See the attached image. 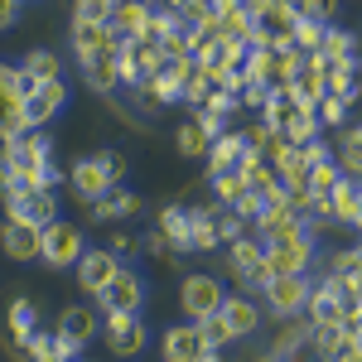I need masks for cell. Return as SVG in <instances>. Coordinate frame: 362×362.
<instances>
[{"label": "cell", "instance_id": "7bdbcfd3", "mask_svg": "<svg viewBox=\"0 0 362 362\" xmlns=\"http://www.w3.org/2000/svg\"><path fill=\"white\" fill-rule=\"evenodd\" d=\"M334 362H362V343H358V334H348L343 343H338Z\"/></svg>", "mask_w": 362, "mask_h": 362}, {"label": "cell", "instance_id": "60d3db41", "mask_svg": "<svg viewBox=\"0 0 362 362\" xmlns=\"http://www.w3.org/2000/svg\"><path fill=\"white\" fill-rule=\"evenodd\" d=\"M136 97L150 107V112H160V107H169V97H165V87L155 83V78H140L136 83Z\"/></svg>", "mask_w": 362, "mask_h": 362}, {"label": "cell", "instance_id": "603a6c76", "mask_svg": "<svg viewBox=\"0 0 362 362\" xmlns=\"http://www.w3.org/2000/svg\"><path fill=\"white\" fill-rule=\"evenodd\" d=\"M5 329H10V338L25 348L29 338L39 334V309L29 305V300H10V314H5Z\"/></svg>", "mask_w": 362, "mask_h": 362}, {"label": "cell", "instance_id": "d6986e66", "mask_svg": "<svg viewBox=\"0 0 362 362\" xmlns=\"http://www.w3.org/2000/svg\"><path fill=\"white\" fill-rule=\"evenodd\" d=\"M218 319L227 324V334H232V338L251 334V329L261 324V314H256V305H251V300H242V295H223V305H218Z\"/></svg>", "mask_w": 362, "mask_h": 362}, {"label": "cell", "instance_id": "5b68a950", "mask_svg": "<svg viewBox=\"0 0 362 362\" xmlns=\"http://www.w3.org/2000/svg\"><path fill=\"white\" fill-rule=\"evenodd\" d=\"M140 305H145V285H140L136 271L121 266L112 276V285L102 290V309H107V314H140Z\"/></svg>", "mask_w": 362, "mask_h": 362}, {"label": "cell", "instance_id": "d4e9b609", "mask_svg": "<svg viewBox=\"0 0 362 362\" xmlns=\"http://www.w3.org/2000/svg\"><path fill=\"white\" fill-rule=\"evenodd\" d=\"M285 92H290L300 107H314V102L324 97V87H319V68H314V63L305 58V63L295 68V78H290V87H285Z\"/></svg>", "mask_w": 362, "mask_h": 362}, {"label": "cell", "instance_id": "1f68e13d", "mask_svg": "<svg viewBox=\"0 0 362 362\" xmlns=\"http://www.w3.org/2000/svg\"><path fill=\"white\" fill-rule=\"evenodd\" d=\"M155 232L165 237L169 247H179V251H184V232H189V213H184V208H165V213H160V227H155Z\"/></svg>", "mask_w": 362, "mask_h": 362}, {"label": "cell", "instance_id": "b9f144b4", "mask_svg": "<svg viewBox=\"0 0 362 362\" xmlns=\"http://www.w3.org/2000/svg\"><path fill=\"white\" fill-rule=\"evenodd\" d=\"M97 165L107 169V179H126V155H121V150H102V155H97Z\"/></svg>", "mask_w": 362, "mask_h": 362}, {"label": "cell", "instance_id": "277c9868", "mask_svg": "<svg viewBox=\"0 0 362 362\" xmlns=\"http://www.w3.org/2000/svg\"><path fill=\"white\" fill-rule=\"evenodd\" d=\"M63 97H68V87H63V78H54V83H34V92H29L25 102H20V116H25V131H39L49 116L63 107Z\"/></svg>", "mask_w": 362, "mask_h": 362}, {"label": "cell", "instance_id": "8992f818", "mask_svg": "<svg viewBox=\"0 0 362 362\" xmlns=\"http://www.w3.org/2000/svg\"><path fill=\"white\" fill-rule=\"evenodd\" d=\"M227 251H232V271L242 280H251V285H266L271 280V266H266V247L251 237V232H242L237 242H227Z\"/></svg>", "mask_w": 362, "mask_h": 362}, {"label": "cell", "instance_id": "9c48e42d", "mask_svg": "<svg viewBox=\"0 0 362 362\" xmlns=\"http://www.w3.org/2000/svg\"><path fill=\"white\" fill-rule=\"evenodd\" d=\"M261 290H266V305L276 309V314H300L305 300H309V280L305 276H271Z\"/></svg>", "mask_w": 362, "mask_h": 362}, {"label": "cell", "instance_id": "484cf974", "mask_svg": "<svg viewBox=\"0 0 362 362\" xmlns=\"http://www.w3.org/2000/svg\"><path fill=\"white\" fill-rule=\"evenodd\" d=\"M208 145H213V136H208L198 121H184V126L174 131V150H179L184 160H208Z\"/></svg>", "mask_w": 362, "mask_h": 362}, {"label": "cell", "instance_id": "c3c4849f", "mask_svg": "<svg viewBox=\"0 0 362 362\" xmlns=\"http://www.w3.org/2000/svg\"><path fill=\"white\" fill-rule=\"evenodd\" d=\"M184 5H189V0H169V15H179V10H184Z\"/></svg>", "mask_w": 362, "mask_h": 362}, {"label": "cell", "instance_id": "cb8c5ba5", "mask_svg": "<svg viewBox=\"0 0 362 362\" xmlns=\"http://www.w3.org/2000/svg\"><path fill=\"white\" fill-rule=\"evenodd\" d=\"M309 324H338V295H334V285L324 280V285H309Z\"/></svg>", "mask_w": 362, "mask_h": 362}, {"label": "cell", "instance_id": "4dcf8cb0", "mask_svg": "<svg viewBox=\"0 0 362 362\" xmlns=\"http://www.w3.org/2000/svg\"><path fill=\"white\" fill-rule=\"evenodd\" d=\"M338 179H343V169L334 160H324V165H309V194L314 198H329L338 189Z\"/></svg>", "mask_w": 362, "mask_h": 362}, {"label": "cell", "instance_id": "f1b7e54d", "mask_svg": "<svg viewBox=\"0 0 362 362\" xmlns=\"http://www.w3.org/2000/svg\"><path fill=\"white\" fill-rule=\"evenodd\" d=\"M348 334H362V329H343V324H309V338H314V353L324 362H334V353H338V343Z\"/></svg>", "mask_w": 362, "mask_h": 362}, {"label": "cell", "instance_id": "7a4b0ae2", "mask_svg": "<svg viewBox=\"0 0 362 362\" xmlns=\"http://www.w3.org/2000/svg\"><path fill=\"white\" fill-rule=\"evenodd\" d=\"M78 256H83V232H78V223H63V218H54V223L39 227V261H49V266H78Z\"/></svg>", "mask_w": 362, "mask_h": 362}, {"label": "cell", "instance_id": "8fae6325", "mask_svg": "<svg viewBox=\"0 0 362 362\" xmlns=\"http://www.w3.org/2000/svg\"><path fill=\"white\" fill-rule=\"evenodd\" d=\"M63 343H73V348H87L92 338H97V309L87 305H68L58 314V329H54Z\"/></svg>", "mask_w": 362, "mask_h": 362}, {"label": "cell", "instance_id": "836d02e7", "mask_svg": "<svg viewBox=\"0 0 362 362\" xmlns=\"http://www.w3.org/2000/svg\"><path fill=\"white\" fill-rule=\"evenodd\" d=\"M213 194H218L223 208H237L242 194H247V184H242V174H237V169H227V174H213Z\"/></svg>", "mask_w": 362, "mask_h": 362}, {"label": "cell", "instance_id": "2e32d148", "mask_svg": "<svg viewBox=\"0 0 362 362\" xmlns=\"http://www.w3.org/2000/svg\"><path fill=\"white\" fill-rule=\"evenodd\" d=\"M324 208H329V218H338V223H348V227H358L362 218V194H358V179H338V189L329 198H324Z\"/></svg>", "mask_w": 362, "mask_h": 362}, {"label": "cell", "instance_id": "ac0fdd59", "mask_svg": "<svg viewBox=\"0 0 362 362\" xmlns=\"http://www.w3.org/2000/svg\"><path fill=\"white\" fill-rule=\"evenodd\" d=\"M10 218L15 223H34V227L54 223V189H25V198L10 208Z\"/></svg>", "mask_w": 362, "mask_h": 362}, {"label": "cell", "instance_id": "83f0119b", "mask_svg": "<svg viewBox=\"0 0 362 362\" xmlns=\"http://www.w3.org/2000/svg\"><path fill=\"white\" fill-rule=\"evenodd\" d=\"M140 208L136 194H126V189H107V194L92 203V218H131Z\"/></svg>", "mask_w": 362, "mask_h": 362}, {"label": "cell", "instance_id": "681fc988", "mask_svg": "<svg viewBox=\"0 0 362 362\" xmlns=\"http://www.w3.org/2000/svg\"><path fill=\"white\" fill-rule=\"evenodd\" d=\"M271 5H285V10H300V0H271Z\"/></svg>", "mask_w": 362, "mask_h": 362}, {"label": "cell", "instance_id": "9a60e30c", "mask_svg": "<svg viewBox=\"0 0 362 362\" xmlns=\"http://www.w3.org/2000/svg\"><path fill=\"white\" fill-rule=\"evenodd\" d=\"M247 140H242V131H223V136H213V145H208V165H213V174H227V169H242L247 165Z\"/></svg>", "mask_w": 362, "mask_h": 362}, {"label": "cell", "instance_id": "8d00e7d4", "mask_svg": "<svg viewBox=\"0 0 362 362\" xmlns=\"http://www.w3.org/2000/svg\"><path fill=\"white\" fill-rule=\"evenodd\" d=\"M300 20H314V25H334L338 15V0H300V10H295Z\"/></svg>", "mask_w": 362, "mask_h": 362}, {"label": "cell", "instance_id": "30bf717a", "mask_svg": "<svg viewBox=\"0 0 362 362\" xmlns=\"http://www.w3.org/2000/svg\"><path fill=\"white\" fill-rule=\"evenodd\" d=\"M116 271H121V261H116L107 247L83 251V256H78V285H83V290H92V295H102V290L112 285Z\"/></svg>", "mask_w": 362, "mask_h": 362}, {"label": "cell", "instance_id": "e575fe53", "mask_svg": "<svg viewBox=\"0 0 362 362\" xmlns=\"http://www.w3.org/2000/svg\"><path fill=\"white\" fill-rule=\"evenodd\" d=\"M324 29L329 25H314V20H295V39H290V49H300L305 58L319 54V39H324Z\"/></svg>", "mask_w": 362, "mask_h": 362}, {"label": "cell", "instance_id": "6da1fadb", "mask_svg": "<svg viewBox=\"0 0 362 362\" xmlns=\"http://www.w3.org/2000/svg\"><path fill=\"white\" fill-rule=\"evenodd\" d=\"M261 247H266L271 276H305L309 266H314V237H309L305 223H295V227H285V232H276V237H266Z\"/></svg>", "mask_w": 362, "mask_h": 362}, {"label": "cell", "instance_id": "f546056e", "mask_svg": "<svg viewBox=\"0 0 362 362\" xmlns=\"http://www.w3.org/2000/svg\"><path fill=\"white\" fill-rule=\"evenodd\" d=\"M309 116H314V126H319V131L348 126V102H338V97H319V102L309 107Z\"/></svg>", "mask_w": 362, "mask_h": 362}, {"label": "cell", "instance_id": "52a82bcc", "mask_svg": "<svg viewBox=\"0 0 362 362\" xmlns=\"http://www.w3.org/2000/svg\"><path fill=\"white\" fill-rule=\"evenodd\" d=\"M102 334H107V348H112L116 358H136L140 348H145V324H140V314H107Z\"/></svg>", "mask_w": 362, "mask_h": 362}, {"label": "cell", "instance_id": "f6af8a7d", "mask_svg": "<svg viewBox=\"0 0 362 362\" xmlns=\"http://www.w3.org/2000/svg\"><path fill=\"white\" fill-rule=\"evenodd\" d=\"M107 251H112L116 261H121V256H126V251H136V242H131V237H126V232H116L112 242H107Z\"/></svg>", "mask_w": 362, "mask_h": 362}, {"label": "cell", "instance_id": "d590c367", "mask_svg": "<svg viewBox=\"0 0 362 362\" xmlns=\"http://www.w3.org/2000/svg\"><path fill=\"white\" fill-rule=\"evenodd\" d=\"M0 92H5V97H20V102H25L29 92H34V83H29V78L20 73V68H10V63H0Z\"/></svg>", "mask_w": 362, "mask_h": 362}, {"label": "cell", "instance_id": "ffe728a7", "mask_svg": "<svg viewBox=\"0 0 362 362\" xmlns=\"http://www.w3.org/2000/svg\"><path fill=\"white\" fill-rule=\"evenodd\" d=\"M184 213H189L184 251H218V227H213V208H184Z\"/></svg>", "mask_w": 362, "mask_h": 362}, {"label": "cell", "instance_id": "7dc6e473", "mask_svg": "<svg viewBox=\"0 0 362 362\" xmlns=\"http://www.w3.org/2000/svg\"><path fill=\"white\" fill-rule=\"evenodd\" d=\"M305 338H309V324H305V329H285V338H280V348H300Z\"/></svg>", "mask_w": 362, "mask_h": 362}, {"label": "cell", "instance_id": "ab89813d", "mask_svg": "<svg viewBox=\"0 0 362 362\" xmlns=\"http://www.w3.org/2000/svg\"><path fill=\"white\" fill-rule=\"evenodd\" d=\"M358 276H362V256H358L353 247H348L343 256H338V266H334V280H348V285H362Z\"/></svg>", "mask_w": 362, "mask_h": 362}, {"label": "cell", "instance_id": "ee69618b", "mask_svg": "<svg viewBox=\"0 0 362 362\" xmlns=\"http://www.w3.org/2000/svg\"><path fill=\"white\" fill-rule=\"evenodd\" d=\"M145 251H150V256H160V261H169V256H174V247H169L160 232H150V237H145Z\"/></svg>", "mask_w": 362, "mask_h": 362}, {"label": "cell", "instance_id": "f35d334b", "mask_svg": "<svg viewBox=\"0 0 362 362\" xmlns=\"http://www.w3.org/2000/svg\"><path fill=\"white\" fill-rule=\"evenodd\" d=\"M112 15V0H78L73 5V20H87V25H107Z\"/></svg>", "mask_w": 362, "mask_h": 362}, {"label": "cell", "instance_id": "d6a6232c", "mask_svg": "<svg viewBox=\"0 0 362 362\" xmlns=\"http://www.w3.org/2000/svg\"><path fill=\"white\" fill-rule=\"evenodd\" d=\"M358 165H362V131L348 121V126H343V160H338V169H343L348 179H358Z\"/></svg>", "mask_w": 362, "mask_h": 362}, {"label": "cell", "instance_id": "44dd1931", "mask_svg": "<svg viewBox=\"0 0 362 362\" xmlns=\"http://www.w3.org/2000/svg\"><path fill=\"white\" fill-rule=\"evenodd\" d=\"M314 58H329V63H358V39L348 34V29H324V39H319V54Z\"/></svg>", "mask_w": 362, "mask_h": 362}, {"label": "cell", "instance_id": "3957f363", "mask_svg": "<svg viewBox=\"0 0 362 362\" xmlns=\"http://www.w3.org/2000/svg\"><path fill=\"white\" fill-rule=\"evenodd\" d=\"M223 280L208 276V271H194V276L179 280V309L189 314V319H208V314H218V305H223Z\"/></svg>", "mask_w": 362, "mask_h": 362}, {"label": "cell", "instance_id": "bcb514c9", "mask_svg": "<svg viewBox=\"0 0 362 362\" xmlns=\"http://www.w3.org/2000/svg\"><path fill=\"white\" fill-rule=\"evenodd\" d=\"M15 15H20V0H0V29L15 25Z\"/></svg>", "mask_w": 362, "mask_h": 362}, {"label": "cell", "instance_id": "ba28073f", "mask_svg": "<svg viewBox=\"0 0 362 362\" xmlns=\"http://www.w3.org/2000/svg\"><path fill=\"white\" fill-rule=\"evenodd\" d=\"M309 63L319 68L324 97H338V102L353 107V97H358V63H329V58H309Z\"/></svg>", "mask_w": 362, "mask_h": 362}, {"label": "cell", "instance_id": "74e56055", "mask_svg": "<svg viewBox=\"0 0 362 362\" xmlns=\"http://www.w3.org/2000/svg\"><path fill=\"white\" fill-rule=\"evenodd\" d=\"M198 334H203V343H208V353H218L223 343H232V334H227V324L218 319V314H208V319H198Z\"/></svg>", "mask_w": 362, "mask_h": 362}, {"label": "cell", "instance_id": "7c38bea8", "mask_svg": "<svg viewBox=\"0 0 362 362\" xmlns=\"http://www.w3.org/2000/svg\"><path fill=\"white\" fill-rule=\"evenodd\" d=\"M0 247H5L10 261H39V227L5 218V227H0Z\"/></svg>", "mask_w": 362, "mask_h": 362}, {"label": "cell", "instance_id": "7402d4cb", "mask_svg": "<svg viewBox=\"0 0 362 362\" xmlns=\"http://www.w3.org/2000/svg\"><path fill=\"white\" fill-rule=\"evenodd\" d=\"M112 29L107 25H87V20H73V49H78V58H92L102 54V49H112Z\"/></svg>", "mask_w": 362, "mask_h": 362}, {"label": "cell", "instance_id": "5bb4252c", "mask_svg": "<svg viewBox=\"0 0 362 362\" xmlns=\"http://www.w3.org/2000/svg\"><path fill=\"white\" fill-rule=\"evenodd\" d=\"M208 353V343L198 334V324H174L165 334V362H198Z\"/></svg>", "mask_w": 362, "mask_h": 362}, {"label": "cell", "instance_id": "e0dca14e", "mask_svg": "<svg viewBox=\"0 0 362 362\" xmlns=\"http://www.w3.org/2000/svg\"><path fill=\"white\" fill-rule=\"evenodd\" d=\"M68 179H73V189H78V198H83V203H97L107 189H116L112 179H107V169L97 165V155H92V160H78Z\"/></svg>", "mask_w": 362, "mask_h": 362}, {"label": "cell", "instance_id": "4316f807", "mask_svg": "<svg viewBox=\"0 0 362 362\" xmlns=\"http://www.w3.org/2000/svg\"><path fill=\"white\" fill-rule=\"evenodd\" d=\"M25 73L29 83H54V78H63V58L49 54V49H34V54H25Z\"/></svg>", "mask_w": 362, "mask_h": 362}, {"label": "cell", "instance_id": "4fadbf2b", "mask_svg": "<svg viewBox=\"0 0 362 362\" xmlns=\"http://www.w3.org/2000/svg\"><path fill=\"white\" fill-rule=\"evenodd\" d=\"M121 49H126V44H112V49H102V54L83 58V73H87V83L97 87V92L121 87Z\"/></svg>", "mask_w": 362, "mask_h": 362}]
</instances>
